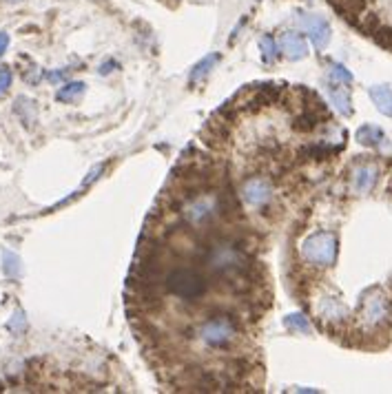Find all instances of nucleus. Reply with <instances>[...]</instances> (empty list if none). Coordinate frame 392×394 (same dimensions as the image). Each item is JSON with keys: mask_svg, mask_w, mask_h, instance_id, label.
Instances as JSON below:
<instances>
[{"mask_svg": "<svg viewBox=\"0 0 392 394\" xmlns=\"http://www.w3.org/2000/svg\"><path fill=\"white\" fill-rule=\"evenodd\" d=\"M162 288L182 302H200L208 290V279L193 266H173L162 277Z\"/></svg>", "mask_w": 392, "mask_h": 394, "instance_id": "nucleus-2", "label": "nucleus"}, {"mask_svg": "<svg viewBox=\"0 0 392 394\" xmlns=\"http://www.w3.org/2000/svg\"><path fill=\"white\" fill-rule=\"evenodd\" d=\"M239 195L249 206L264 210V208H268V204L273 200V184L268 182L266 177L251 175L239 184Z\"/></svg>", "mask_w": 392, "mask_h": 394, "instance_id": "nucleus-5", "label": "nucleus"}, {"mask_svg": "<svg viewBox=\"0 0 392 394\" xmlns=\"http://www.w3.org/2000/svg\"><path fill=\"white\" fill-rule=\"evenodd\" d=\"M284 323H286V328H290V330L302 333V335H306V333L310 330V323H308V319H306L304 315H299V313H295V315H288V317L284 319Z\"/></svg>", "mask_w": 392, "mask_h": 394, "instance_id": "nucleus-19", "label": "nucleus"}, {"mask_svg": "<svg viewBox=\"0 0 392 394\" xmlns=\"http://www.w3.org/2000/svg\"><path fill=\"white\" fill-rule=\"evenodd\" d=\"M331 100H333V105L337 107V111H339V113H344V116H350V113H352L350 95H348L344 89H341V87L331 85Z\"/></svg>", "mask_w": 392, "mask_h": 394, "instance_id": "nucleus-15", "label": "nucleus"}, {"mask_svg": "<svg viewBox=\"0 0 392 394\" xmlns=\"http://www.w3.org/2000/svg\"><path fill=\"white\" fill-rule=\"evenodd\" d=\"M297 23L308 34V38L313 40V44L317 49L328 47V42H331V25L326 23V18H321V16H315V13H299Z\"/></svg>", "mask_w": 392, "mask_h": 394, "instance_id": "nucleus-6", "label": "nucleus"}, {"mask_svg": "<svg viewBox=\"0 0 392 394\" xmlns=\"http://www.w3.org/2000/svg\"><path fill=\"white\" fill-rule=\"evenodd\" d=\"M64 76H67V71H52V73H49V80H62Z\"/></svg>", "mask_w": 392, "mask_h": 394, "instance_id": "nucleus-24", "label": "nucleus"}, {"mask_svg": "<svg viewBox=\"0 0 392 394\" xmlns=\"http://www.w3.org/2000/svg\"><path fill=\"white\" fill-rule=\"evenodd\" d=\"M83 93H85V82H69V85H64L56 93V100L58 102H76L83 97Z\"/></svg>", "mask_w": 392, "mask_h": 394, "instance_id": "nucleus-14", "label": "nucleus"}, {"mask_svg": "<svg viewBox=\"0 0 392 394\" xmlns=\"http://www.w3.org/2000/svg\"><path fill=\"white\" fill-rule=\"evenodd\" d=\"M328 120V113H321L315 109H304L299 116L292 122V129L297 131V133H313V131L321 124V120Z\"/></svg>", "mask_w": 392, "mask_h": 394, "instance_id": "nucleus-10", "label": "nucleus"}, {"mask_svg": "<svg viewBox=\"0 0 392 394\" xmlns=\"http://www.w3.org/2000/svg\"><path fill=\"white\" fill-rule=\"evenodd\" d=\"M7 47H9V36L5 34V31H0V56L7 52Z\"/></svg>", "mask_w": 392, "mask_h": 394, "instance_id": "nucleus-23", "label": "nucleus"}, {"mask_svg": "<svg viewBox=\"0 0 392 394\" xmlns=\"http://www.w3.org/2000/svg\"><path fill=\"white\" fill-rule=\"evenodd\" d=\"M341 151V146H331V144H308L297 153L299 160H326L328 155Z\"/></svg>", "mask_w": 392, "mask_h": 394, "instance_id": "nucleus-12", "label": "nucleus"}, {"mask_svg": "<svg viewBox=\"0 0 392 394\" xmlns=\"http://www.w3.org/2000/svg\"><path fill=\"white\" fill-rule=\"evenodd\" d=\"M280 49L284 52V56L290 58V60H302V58L308 56V44H306L304 36L297 34V31H286V34H282Z\"/></svg>", "mask_w": 392, "mask_h": 394, "instance_id": "nucleus-7", "label": "nucleus"}, {"mask_svg": "<svg viewBox=\"0 0 392 394\" xmlns=\"http://www.w3.org/2000/svg\"><path fill=\"white\" fill-rule=\"evenodd\" d=\"M218 60H220L218 54H210V56H206L202 62L195 64V69L191 71V85H198L200 80H204V78L208 76V71L215 67V62H218Z\"/></svg>", "mask_w": 392, "mask_h": 394, "instance_id": "nucleus-16", "label": "nucleus"}, {"mask_svg": "<svg viewBox=\"0 0 392 394\" xmlns=\"http://www.w3.org/2000/svg\"><path fill=\"white\" fill-rule=\"evenodd\" d=\"M259 49H261V58H264L266 64H273L277 60V56H280V52H277V42L273 36H264L259 40Z\"/></svg>", "mask_w": 392, "mask_h": 394, "instance_id": "nucleus-18", "label": "nucleus"}, {"mask_svg": "<svg viewBox=\"0 0 392 394\" xmlns=\"http://www.w3.org/2000/svg\"><path fill=\"white\" fill-rule=\"evenodd\" d=\"M239 319L233 313H226V310H220V313L208 315L204 321H200L198 330V339L204 343L206 348L213 350H228L233 348L237 339H239Z\"/></svg>", "mask_w": 392, "mask_h": 394, "instance_id": "nucleus-1", "label": "nucleus"}, {"mask_svg": "<svg viewBox=\"0 0 392 394\" xmlns=\"http://www.w3.org/2000/svg\"><path fill=\"white\" fill-rule=\"evenodd\" d=\"M337 251H339V241L328 231H319L315 235H310L302 244V257L310 266H317V268L333 266L337 261Z\"/></svg>", "mask_w": 392, "mask_h": 394, "instance_id": "nucleus-3", "label": "nucleus"}, {"mask_svg": "<svg viewBox=\"0 0 392 394\" xmlns=\"http://www.w3.org/2000/svg\"><path fill=\"white\" fill-rule=\"evenodd\" d=\"M357 140L362 142L364 146H379L384 142V131L372 126V124H366L357 131Z\"/></svg>", "mask_w": 392, "mask_h": 394, "instance_id": "nucleus-13", "label": "nucleus"}, {"mask_svg": "<svg viewBox=\"0 0 392 394\" xmlns=\"http://www.w3.org/2000/svg\"><path fill=\"white\" fill-rule=\"evenodd\" d=\"M331 78L337 82H344V85H350L352 82V73L344 67V64H337V62L331 64Z\"/></svg>", "mask_w": 392, "mask_h": 394, "instance_id": "nucleus-20", "label": "nucleus"}, {"mask_svg": "<svg viewBox=\"0 0 392 394\" xmlns=\"http://www.w3.org/2000/svg\"><path fill=\"white\" fill-rule=\"evenodd\" d=\"M3 270H5V275L11 277V279L20 277V273H23L20 257L16 255V253H11V251H5V253H3Z\"/></svg>", "mask_w": 392, "mask_h": 394, "instance_id": "nucleus-17", "label": "nucleus"}, {"mask_svg": "<svg viewBox=\"0 0 392 394\" xmlns=\"http://www.w3.org/2000/svg\"><path fill=\"white\" fill-rule=\"evenodd\" d=\"M11 80H13L11 69H9V67H0V95H5V93L9 91Z\"/></svg>", "mask_w": 392, "mask_h": 394, "instance_id": "nucleus-21", "label": "nucleus"}, {"mask_svg": "<svg viewBox=\"0 0 392 394\" xmlns=\"http://www.w3.org/2000/svg\"><path fill=\"white\" fill-rule=\"evenodd\" d=\"M359 315H362V321L368 328H379L388 321L390 315V304L381 294V290L372 288L364 294L362 306H359Z\"/></svg>", "mask_w": 392, "mask_h": 394, "instance_id": "nucleus-4", "label": "nucleus"}, {"mask_svg": "<svg viewBox=\"0 0 392 394\" xmlns=\"http://www.w3.org/2000/svg\"><path fill=\"white\" fill-rule=\"evenodd\" d=\"M370 97L384 116L392 118V89L390 87H370Z\"/></svg>", "mask_w": 392, "mask_h": 394, "instance_id": "nucleus-11", "label": "nucleus"}, {"mask_svg": "<svg viewBox=\"0 0 392 394\" xmlns=\"http://www.w3.org/2000/svg\"><path fill=\"white\" fill-rule=\"evenodd\" d=\"M377 177H379V171L377 167H372V164H362V167H355L352 171V189L357 193H368L374 189L377 184Z\"/></svg>", "mask_w": 392, "mask_h": 394, "instance_id": "nucleus-9", "label": "nucleus"}, {"mask_svg": "<svg viewBox=\"0 0 392 394\" xmlns=\"http://www.w3.org/2000/svg\"><path fill=\"white\" fill-rule=\"evenodd\" d=\"M111 67H116V62H105L102 67H100V73L105 76V73H109L111 71Z\"/></svg>", "mask_w": 392, "mask_h": 394, "instance_id": "nucleus-25", "label": "nucleus"}, {"mask_svg": "<svg viewBox=\"0 0 392 394\" xmlns=\"http://www.w3.org/2000/svg\"><path fill=\"white\" fill-rule=\"evenodd\" d=\"M317 313L326 323H344L350 317L348 308L335 297H323L319 308H317Z\"/></svg>", "mask_w": 392, "mask_h": 394, "instance_id": "nucleus-8", "label": "nucleus"}, {"mask_svg": "<svg viewBox=\"0 0 392 394\" xmlns=\"http://www.w3.org/2000/svg\"><path fill=\"white\" fill-rule=\"evenodd\" d=\"M9 330H11V333H23V330H25V315L20 313V310H18V313L13 315V319L9 321Z\"/></svg>", "mask_w": 392, "mask_h": 394, "instance_id": "nucleus-22", "label": "nucleus"}]
</instances>
